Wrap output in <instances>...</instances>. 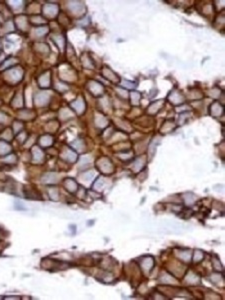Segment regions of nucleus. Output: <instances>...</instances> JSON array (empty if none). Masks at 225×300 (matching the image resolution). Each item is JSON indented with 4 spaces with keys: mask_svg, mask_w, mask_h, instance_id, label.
Listing matches in <instances>:
<instances>
[{
    "mask_svg": "<svg viewBox=\"0 0 225 300\" xmlns=\"http://www.w3.org/2000/svg\"><path fill=\"white\" fill-rule=\"evenodd\" d=\"M32 154H33V157H34V159L36 160H40L43 158V152L39 149V147H33L32 148Z\"/></svg>",
    "mask_w": 225,
    "mask_h": 300,
    "instance_id": "nucleus-17",
    "label": "nucleus"
},
{
    "mask_svg": "<svg viewBox=\"0 0 225 300\" xmlns=\"http://www.w3.org/2000/svg\"><path fill=\"white\" fill-rule=\"evenodd\" d=\"M49 194H50V197H51L52 199H57V198H58V194H57L56 189L51 188V189L49 190Z\"/></svg>",
    "mask_w": 225,
    "mask_h": 300,
    "instance_id": "nucleus-30",
    "label": "nucleus"
},
{
    "mask_svg": "<svg viewBox=\"0 0 225 300\" xmlns=\"http://www.w3.org/2000/svg\"><path fill=\"white\" fill-rule=\"evenodd\" d=\"M176 256L180 258L184 262H189L192 259V251L187 250V249H178L176 250Z\"/></svg>",
    "mask_w": 225,
    "mask_h": 300,
    "instance_id": "nucleus-3",
    "label": "nucleus"
},
{
    "mask_svg": "<svg viewBox=\"0 0 225 300\" xmlns=\"http://www.w3.org/2000/svg\"><path fill=\"white\" fill-rule=\"evenodd\" d=\"M9 151H10V146L5 142L0 141V154H6Z\"/></svg>",
    "mask_w": 225,
    "mask_h": 300,
    "instance_id": "nucleus-22",
    "label": "nucleus"
},
{
    "mask_svg": "<svg viewBox=\"0 0 225 300\" xmlns=\"http://www.w3.org/2000/svg\"><path fill=\"white\" fill-rule=\"evenodd\" d=\"M71 106H72L78 113H82L85 109V103H84L82 98H78L76 101L71 103Z\"/></svg>",
    "mask_w": 225,
    "mask_h": 300,
    "instance_id": "nucleus-7",
    "label": "nucleus"
},
{
    "mask_svg": "<svg viewBox=\"0 0 225 300\" xmlns=\"http://www.w3.org/2000/svg\"><path fill=\"white\" fill-rule=\"evenodd\" d=\"M153 265H154V259L150 256H146L140 261V266L143 270V272H144L145 274H148L150 272Z\"/></svg>",
    "mask_w": 225,
    "mask_h": 300,
    "instance_id": "nucleus-1",
    "label": "nucleus"
},
{
    "mask_svg": "<svg viewBox=\"0 0 225 300\" xmlns=\"http://www.w3.org/2000/svg\"><path fill=\"white\" fill-rule=\"evenodd\" d=\"M97 166H98V168L102 171V172L107 173V174L110 173V172H112V170H113V165L107 158H102V159L98 160Z\"/></svg>",
    "mask_w": 225,
    "mask_h": 300,
    "instance_id": "nucleus-2",
    "label": "nucleus"
},
{
    "mask_svg": "<svg viewBox=\"0 0 225 300\" xmlns=\"http://www.w3.org/2000/svg\"><path fill=\"white\" fill-rule=\"evenodd\" d=\"M161 104H162V103H160V101H157V102H155V103H153L152 105L149 107V109H148V112H150V113H156L157 111H158V109L160 108Z\"/></svg>",
    "mask_w": 225,
    "mask_h": 300,
    "instance_id": "nucleus-23",
    "label": "nucleus"
},
{
    "mask_svg": "<svg viewBox=\"0 0 225 300\" xmlns=\"http://www.w3.org/2000/svg\"><path fill=\"white\" fill-rule=\"evenodd\" d=\"M145 164V159L144 157H139V158H137L135 160V162L133 164V170L137 172V171H139L143 168V166Z\"/></svg>",
    "mask_w": 225,
    "mask_h": 300,
    "instance_id": "nucleus-11",
    "label": "nucleus"
},
{
    "mask_svg": "<svg viewBox=\"0 0 225 300\" xmlns=\"http://www.w3.org/2000/svg\"><path fill=\"white\" fill-rule=\"evenodd\" d=\"M44 12L48 13L47 15H49V16H54L55 13L57 12V7H55L54 5H47L44 8Z\"/></svg>",
    "mask_w": 225,
    "mask_h": 300,
    "instance_id": "nucleus-19",
    "label": "nucleus"
},
{
    "mask_svg": "<svg viewBox=\"0 0 225 300\" xmlns=\"http://www.w3.org/2000/svg\"><path fill=\"white\" fill-rule=\"evenodd\" d=\"M184 201L186 202V204H188V205L194 203V202H195L194 195H192L191 193H186V194L184 195Z\"/></svg>",
    "mask_w": 225,
    "mask_h": 300,
    "instance_id": "nucleus-24",
    "label": "nucleus"
},
{
    "mask_svg": "<svg viewBox=\"0 0 225 300\" xmlns=\"http://www.w3.org/2000/svg\"><path fill=\"white\" fill-rule=\"evenodd\" d=\"M95 122H96L98 127H105V125L107 124V120L105 118H103V116L101 115H97L96 119H95Z\"/></svg>",
    "mask_w": 225,
    "mask_h": 300,
    "instance_id": "nucleus-21",
    "label": "nucleus"
},
{
    "mask_svg": "<svg viewBox=\"0 0 225 300\" xmlns=\"http://www.w3.org/2000/svg\"><path fill=\"white\" fill-rule=\"evenodd\" d=\"M185 282H187L188 284L195 285V284H198L200 282V279L195 273H191L190 272V273H188L187 275L185 276Z\"/></svg>",
    "mask_w": 225,
    "mask_h": 300,
    "instance_id": "nucleus-9",
    "label": "nucleus"
},
{
    "mask_svg": "<svg viewBox=\"0 0 225 300\" xmlns=\"http://www.w3.org/2000/svg\"><path fill=\"white\" fill-rule=\"evenodd\" d=\"M50 83V78H49V73L43 74L39 78V84L41 87H48Z\"/></svg>",
    "mask_w": 225,
    "mask_h": 300,
    "instance_id": "nucleus-15",
    "label": "nucleus"
},
{
    "mask_svg": "<svg viewBox=\"0 0 225 300\" xmlns=\"http://www.w3.org/2000/svg\"><path fill=\"white\" fill-rule=\"evenodd\" d=\"M203 252L202 251H200V250H195L194 251V254H193V261L195 263H197L199 262V261H201L203 259Z\"/></svg>",
    "mask_w": 225,
    "mask_h": 300,
    "instance_id": "nucleus-20",
    "label": "nucleus"
},
{
    "mask_svg": "<svg viewBox=\"0 0 225 300\" xmlns=\"http://www.w3.org/2000/svg\"><path fill=\"white\" fill-rule=\"evenodd\" d=\"M210 110H211V114L214 116H219L222 114V107L218 103H214L210 108Z\"/></svg>",
    "mask_w": 225,
    "mask_h": 300,
    "instance_id": "nucleus-16",
    "label": "nucleus"
},
{
    "mask_svg": "<svg viewBox=\"0 0 225 300\" xmlns=\"http://www.w3.org/2000/svg\"><path fill=\"white\" fill-rule=\"evenodd\" d=\"M139 99H140V95L139 93H137V92H132L131 93V101L133 104H136L138 103V101H139Z\"/></svg>",
    "mask_w": 225,
    "mask_h": 300,
    "instance_id": "nucleus-29",
    "label": "nucleus"
},
{
    "mask_svg": "<svg viewBox=\"0 0 225 300\" xmlns=\"http://www.w3.org/2000/svg\"><path fill=\"white\" fill-rule=\"evenodd\" d=\"M6 120V116L2 112H0V122H4Z\"/></svg>",
    "mask_w": 225,
    "mask_h": 300,
    "instance_id": "nucleus-31",
    "label": "nucleus"
},
{
    "mask_svg": "<svg viewBox=\"0 0 225 300\" xmlns=\"http://www.w3.org/2000/svg\"><path fill=\"white\" fill-rule=\"evenodd\" d=\"M72 146L75 149H77L78 151H83L84 149V143L81 140H76L72 143Z\"/></svg>",
    "mask_w": 225,
    "mask_h": 300,
    "instance_id": "nucleus-25",
    "label": "nucleus"
},
{
    "mask_svg": "<svg viewBox=\"0 0 225 300\" xmlns=\"http://www.w3.org/2000/svg\"><path fill=\"white\" fill-rule=\"evenodd\" d=\"M43 183H48V184H53L56 183L58 180V175L56 173H46L43 177L41 178Z\"/></svg>",
    "mask_w": 225,
    "mask_h": 300,
    "instance_id": "nucleus-6",
    "label": "nucleus"
},
{
    "mask_svg": "<svg viewBox=\"0 0 225 300\" xmlns=\"http://www.w3.org/2000/svg\"><path fill=\"white\" fill-rule=\"evenodd\" d=\"M63 158L65 160H68L69 162H74L76 160V154L74 152H72V150L70 149H65L63 152Z\"/></svg>",
    "mask_w": 225,
    "mask_h": 300,
    "instance_id": "nucleus-12",
    "label": "nucleus"
},
{
    "mask_svg": "<svg viewBox=\"0 0 225 300\" xmlns=\"http://www.w3.org/2000/svg\"><path fill=\"white\" fill-rule=\"evenodd\" d=\"M48 100H49V95L46 92H41L35 96V103L38 106L45 105V104L48 102Z\"/></svg>",
    "mask_w": 225,
    "mask_h": 300,
    "instance_id": "nucleus-4",
    "label": "nucleus"
},
{
    "mask_svg": "<svg viewBox=\"0 0 225 300\" xmlns=\"http://www.w3.org/2000/svg\"><path fill=\"white\" fill-rule=\"evenodd\" d=\"M89 90L90 91L92 92L93 95H101L102 92H103V87H102V85H100L99 83L97 82H94V81H91L89 83V86H88Z\"/></svg>",
    "mask_w": 225,
    "mask_h": 300,
    "instance_id": "nucleus-5",
    "label": "nucleus"
},
{
    "mask_svg": "<svg viewBox=\"0 0 225 300\" xmlns=\"http://www.w3.org/2000/svg\"><path fill=\"white\" fill-rule=\"evenodd\" d=\"M94 177V172L93 171H89V172H86L82 175V179L85 181H90L92 178Z\"/></svg>",
    "mask_w": 225,
    "mask_h": 300,
    "instance_id": "nucleus-28",
    "label": "nucleus"
},
{
    "mask_svg": "<svg viewBox=\"0 0 225 300\" xmlns=\"http://www.w3.org/2000/svg\"><path fill=\"white\" fill-rule=\"evenodd\" d=\"M103 186H104V180H103V178L99 177L97 179V181L95 182V184H94V188L96 190H100V189H102Z\"/></svg>",
    "mask_w": 225,
    "mask_h": 300,
    "instance_id": "nucleus-27",
    "label": "nucleus"
},
{
    "mask_svg": "<svg viewBox=\"0 0 225 300\" xmlns=\"http://www.w3.org/2000/svg\"><path fill=\"white\" fill-rule=\"evenodd\" d=\"M64 186L66 187V189L68 190L69 192H75L76 189H77V184H76L74 180L70 179V178H67L64 181Z\"/></svg>",
    "mask_w": 225,
    "mask_h": 300,
    "instance_id": "nucleus-10",
    "label": "nucleus"
},
{
    "mask_svg": "<svg viewBox=\"0 0 225 300\" xmlns=\"http://www.w3.org/2000/svg\"><path fill=\"white\" fill-rule=\"evenodd\" d=\"M169 99H170V101L174 104H178V103H181L183 101V97L181 96V94H179L178 92L171 93L169 96Z\"/></svg>",
    "mask_w": 225,
    "mask_h": 300,
    "instance_id": "nucleus-14",
    "label": "nucleus"
},
{
    "mask_svg": "<svg viewBox=\"0 0 225 300\" xmlns=\"http://www.w3.org/2000/svg\"><path fill=\"white\" fill-rule=\"evenodd\" d=\"M160 281H161L162 283H165V284H176V283H177L176 279L172 277L171 275L167 274V273H164L163 275L161 276Z\"/></svg>",
    "mask_w": 225,
    "mask_h": 300,
    "instance_id": "nucleus-13",
    "label": "nucleus"
},
{
    "mask_svg": "<svg viewBox=\"0 0 225 300\" xmlns=\"http://www.w3.org/2000/svg\"><path fill=\"white\" fill-rule=\"evenodd\" d=\"M21 76H22L21 69H13V70H10L8 72L9 79H12V80H14V81H16V82L21 79Z\"/></svg>",
    "mask_w": 225,
    "mask_h": 300,
    "instance_id": "nucleus-8",
    "label": "nucleus"
},
{
    "mask_svg": "<svg viewBox=\"0 0 225 300\" xmlns=\"http://www.w3.org/2000/svg\"><path fill=\"white\" fill-rule=\"evenodd\" d=\"M212 262H213V266H214V268L216 269L217 271H222V264L221 262L219 261V259L217 258V257H213V260H212Z\"/></svg>",
    "mask_w": 225,
    "mask_h": 300,
    "instance_id": "nucleus-26",
    "label": "nucleus"
},
{
    "mask_svg": "<svg viewBox=\"0 0 225 300\" xmlns=\"http://www.w3.org/2000/svg\"><path fill=\"white\" fill-rule=\"evenodd\" d=\"M40 144L43 146H49L52 144V137L49 135H44L40 138Z\"/></svg>",
    "mask_w": 225,
    "mask_h": 300,
    "instance_id": "nucleus-18",
    "label": "nucleus"
}]
</instances>
